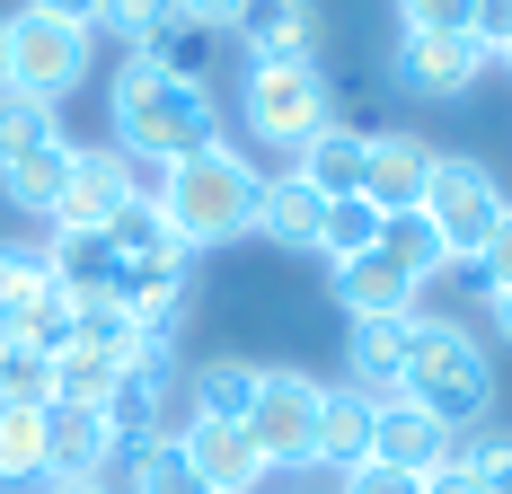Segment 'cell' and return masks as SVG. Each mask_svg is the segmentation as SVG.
Here are the masks:
<instances>
[{
	"label": "cell",
	"mask_w": 512,
	"mask_h": 494,
	"mask_svg": "<svg viewBox=\"0 0 512 494\" xmlns=\"http://www.w3.org/2000/svg\"><path fill=\"white\" fill-rule=\"evenodd\" d=\"M477 283L512 292V203H504V221H495V239H486V256H477Z\"/></svg>",
	"instance_id": "obj_36"
},
{
	"label": "cell",
	"mask_w": 512,
	"mask_h": 494,
	"mask_svg": "<svg viewBox=\"0 0 512 494\" xmlns=\"http://www.w3.org/2000/svg\"><path fill=\"white\" fill-rule=\"evenodd\" d=\"M239 124H248L265 150L301 159V150L336 124V89H327L318 62H248V80H239Z\"/></svg>",
	"instance_id": "obj_5"
},
{
	"label": "cell",
	"mask_w": 512,
	"mask_h": 494,
	"mask_svg": "<svg viewBox=\"0 0 512 494\" xmlns=\"http://www.w3.org/2000/svg\"><path fill=\"white\" fill-rule=\"evenodd\" d=\"M186 27H204V36H239V18H248V0H168Z\"/></svg>",
	"instance_id": "obj_35"
},
{
	"label": "cell",
	"mask_w": 512,
	"mask_h": 494,
	"mask_svg": "<svg viewBox=\"0 0 512 494\" xmlns=\"http://www.w3.org/2000/svg\"><path fill=\"white\" fill-rule=\"evenodd\" d=\"M504 186H495V168L486 159H460V150H442L433 159V177H424V221L442 230V247H451V265H477L486 256V239H495V221H504Z\"/></svg>",
	"instance_id": "obj_6"
},
{
	"label": "cell",
	"mask_w": 512,
	"mask_h": 494,
	"mask_svg": "<svg viewBox=\"0 0 512 494\" xmlns=\"http://www.w3.org/2000/svg\"><path fill=\"white\" fill-rule=\"evenodd\" d=\"M256 362H239V353H212V362H195L186 371V415H204V424H248L256 406Z\"/></svg>",
	"instance_id": "obj_19"
},
{
	"label": "cell",
	"mask_w": 512,
	"mask_h": 494,
	"mask_svg": "<svg viewBox=\"0 0 512 494\" xmlns=\"http://www.w3.org/2000/svg\"><path fill=\"white\" fill-rule=\"evenodd\" d=\"M124 459L106 406H53L45 415V477H106Z\"/></svg>",
	"instance_id": "obj_14"
},
{
	"label": "cell",
	"mask_w": 512,
	"mask_h": 494,
	"mask_svg": "<svg viewBox=\"0 0 512 494\" xmlns=\"http://www.w3.org/2000/svg\"><path fill=\"white\" fill-rule=\"evenodd\" d=\"M45 142H62V106L0 89V168H9V159H27V150H45Z\"/></svg>",
	"instance_id": "obj_28"
},
{
	"label": "cell",
	"mask_w": 512,
	"mask_h": 494,
	"mask_svg": "<svg viewBox=\"0 0 512 494\" xmlns=\"http://www.w3.org/2000/svg\"><path fill=\"white\" fill-rule=\"evenodd\" d=\"M239 45H248V62H318V9L309 0H248Z\"/></svg>",
	"instance_id": "obj_17"
},
{
	"label": "cell",
	"mask_w": 512,
	"mask_h": 494,
	"mask_svg": "<svg viewBox=\"0 0 512 494\" xmlns=\"http://www.w3.org/2000/svg\"><path fill=\"white\" fill-rule=\"evenodd\" d=\"M36 9H53V18H80V27L98 18V0H36Z\"/></svg>",
	"instance_id": "obj_41"
},
{
	"label": "cell",
	"mask_w": 512,
	"mask_h": 494,
	"mask_svg": "<svg viewBox=\"0 0 512 494\" xmlns=\"http://www.w3.org/2000/svg\"><path fill=\"white\" fill-rule=\"evenodd\" d=\"M415 318H424V309H415ZM415 318H345V380H354L362 397H389L407 380Z\"/></svg>",
	"instance_id": "obj_13"
},
{
	"label": "cell",
	"mask_w": 512,
	"mask_h": 494,
	"mask_svg": "<svg viewBox=\"0 0 512 494\" xmlns=\"http://www.w3.org/2000/svg\"><path fill=\"white\" fill-rule=\"evenodd\" d=\"M62 292V274H53V247H27V239H0V327H27L36 318V300Z\"/></svg>",
	"instance_id": "obj_21"
},
{
	"label": "cell",
	"mask_w": 512,
	"mask_h": 494,
	"mask_svg": "<svg viewBox=\"0 0 512 494\" xmlns=\"http://www.w3.org/2000/svg\"><path fill=\"white\" fill-rule=\"evenodd\" d=\"M142 203V186H133V159L115 142H80L71 150V177H62V203H53V239H98V230H115L124 212Z\"/></svg>",
	"instance_id": "obj_8"
},
{
	"label": "cell",
	"mask_w": 512,
	"mask_h": 494,
	"mask_svg": "<svg viewBox=\"0 0 512 494\" xmlns=\"http://www.w3.org/2000/svg\"><path fill=\"white\" fill-rule=\"evenodd\" d=\"M398 389L424 415H442L451 433H477V424H495V353L477 345V327H460V318H415V353H407Z\"/></svg>",
	"instance_id": "obj_3"
},
{
	"label": "cell",
	"mask_w": 512,
	"mask_h": 494,
	"mask_svg": "<svg viewBox=\"0 0 512 494\" xmlns=\"http://www.w3.org/2000/svg\"><path fill=\"white\" fill-rule=\"evenodd\" d=\"M256 177L248 168V150H230V142H212L195 150V159H168L159 168V221H168V239L186 247V256H204V247H230V239H248V221H256Z\"/></svg>",
	"instance_id": "obj_2"
},
{
	"label": "cell",
	"mask_w": 512,
	"mask_h": 494,
	"mask_svg": "<svg viewBox=\"0 0 512 494\" xmlns=\"http://www.w3.org/2000/svg\"><path fill=\"white\" fill-rule=\"evenodd\" d=\"M477 0H398V27L407 36H442V27H468Z\"/></svg>",
	"instance_id": "obj_34"
},
{
	"label": "cell",
	"mask_w": 512,
	"mask_h": 494,
	"mask_svg": "<svg viewBox=\"0 0 512 494\" xmlns=\"http://www.w3.org/2000/svg\"><path fill=\"white\" fill-rule=\"evenodd\" d=\"M398 89L407 98H424V106H460V98H477V80L495 71V53L477 45L468 27H442V36H398Z\"/></svg>",
	"instance_id": "obj_9"
},
{
	"label": "cell",
	"mask_w": 512,
	"mask_h": 494,
	"mask_svg": "<svg viewBox=\"0 0 512 494\" xmlns=\"http://www.w3.org/2000/svg\"><path fill=\"white\" fill-rule=\"evenodd\" d=\"M380 221H389V212H380L371 195H336L327 203V230H318V256H327V265L371 256V247H380Z\"/></svg>",
	"instance_id": "obj_26"
},
{
	"label": "cell",
	"mask_w": 512,
	"mask_h": 494,
	"mask_svg": "<svg viewBox=\"0 0 512 494\" xmlns=\"http://www.w3.org/2000/svg\"><path fill=\"white\" fill-rule=\"evenodd\" d=\"M327 274H336V309L345 318H415V300H424V283H407L380 247L354 256V265H327Z\"/></svg>",
	"instance_id": "obj_16"
},
{
	"label": "cell",
	"mask_w": 512,
	"mask_h": 494,
	"mask_svg": "<svg viewBox=\"0 0 512 494\" xmlns=\"http://www.w3.org/2000/svg\"><path fill=\"white\" fill-rule=\"evenodd\" d=\"M362 150H371V133H354V124H327V133H318L292 168H301L309 186L336 203V195H362Z\"/></svg>",
	"instance_id": "obj_22"
},
{
	"label": "cell",
	"mask_w": 512,
	"mask_h": 494,
	"mask_svg": "<svg viewBox=\"0 0 512 494\" xmlns=\"http://www.w3.org/2000/svg\"><path fill=\"white\" fill-rule=\"evenodd\" d=\"M53 406V353H36L18 327H0V406Z\"/></svg>",
	"instance_id": "obj_29"
},
{
	"label": "cell",
	"mask_w": 512,
	"mask_h": 494,
	"mask_svg": "<svg viewBox=\"0 0 512 494\" xmlns=\"http://www.w3.org/2000/svg\"><path fill=\"white\" fill-rule=\"evenodd\" d=\"M451 424L442 415H424L407 389L371 397V459H389V468H415V477H433V468H451Z\"/></svg>",
	"instance_id": "obj_10"
},
{
	"label": "cell",
	"mask_w": 512,
	"mask_h": 494,
	"mask_svg": "<svg viewBox=\"0 0 512 494\" xmlns=\"http://www.w3.org/2000/svg\"><path fill=\"white\" fill-rule=\"evenodd\" d=\"M336 494H424V477L415 468H389V459H362V468L336 477Z\"/></svg>",
	"instance_id": "obj_33"
},
{
	"label": "cell",
	"mask_w": 512,
	"mask_h": 494,
	"mask_svg": "<svg viewBox=\"0 0 512 494\" xmlns=\"http://www.w3.org/2000/svg\"><path fill=\"white\" fill-rule=\"evenodd\" d=\"M89 62H98V36H89L80 18H53V9H36V0L0 18V89H18V98L62 106L80 80H89Z\"/></svg>",
	"instance_id": "obj_4"
},
{
	"label": "cell",
	"mask_w": 512,
	"mask_h": 494,
	"mask_svg": "<svg viewBox=\"0 0 512 494\" xmlns=\"http://www.w3.org/2000/svg\"><path fill=\"white\" fill-rule=\"evenodd\" d=\"M177 442H186V459H195V477H204L212 494H256L265 477H274L265 450L248 442V424H204V415H186Z\"/></svg>",
	"instance_id": "obj_11"
},
{
	"label": "cell",
	"mask_w": 512,
	"mask_h": 494,
	"mask_svg": "<svg viewBox=\"0 0 512 494\" xmlns=\"http://www.w3.org/2000/svg\"><path fill=\"white\" fill-rule=\"evenodd\" d=\"M106 115H115V150H124V159H151V168L230 142L212 80H177V71H159L151 53H124V71H115V89H106Z\"/></svg>",
	"instance_id": "obj_1"
},
{
	"label": "cell",
	"mask_w": 512,
	"mask_h": 494,
	"mask_svg": "<svg viewBox=\"0 0 512 494\" xmlns=\"http://www.w3.org/2000/svg\"><path fill=\"white\" fill-rule=\"evenodd\" d=\"M256 239H274V247H309L318 256V230H327V195L309 186L301 168H274L265 186H256V221H248Z\"/></svg>",
	"instance_id": "obj_15"
},
{
	"label": "cell",
	"mask_w": 512,
	"mask_h": 494,
	"mask_svg": "<svg viewBox=\"0 0 512 494\" xmlns=\"http://www.w3.org/2000/svg\"><path fill=\"white\" fill-rule=\"evenodd\" d=\"M115 380H124V362L98 353V345H62L53 353V406H106Z\"/></svg>",
	"instance_id": "obj_25"
},
{
	"label": "cell",
	"mask_w": 512,
	"mask_h": 494,
	"mask_svg": "<svg viewBox=\"0 0 512 494\" xmlns=\"http://www.w3.org/2000/svg\"><path fill=\"white\" fill-rule=\"evenodd\" d=\"M495 62H504V71H512V45H504V53H495Z\"/></svg>",
	"instance_id": "obj_42"
},
{
	"label": "cell",
	"mask_w": 512,
	"mask_h": 494,
	"mask_svg": "<svg viewBox=\"0 0 512 494\" xmlns=\"http://www.w3.org/2000/svg\"><path fill=\"white\" fill-rule=\"evenodd\" d=\"M380 256H389L407 283H433V274H451V247H442V230H433L424 212H389V221H380Z\"/></svg>",
	"instance_id": "obj_23"
},
{
	"label": "cell",
	"mask_w": 512,
	"mask_h": 494,
	"mask_svg": "<svg viewBox=\"0 0 512 494\" xmlns=\"http://www.w3.org/2000/svg\"><path fill=\"white\" fill-rule=\"evenodd\" d=\"M318 397H327V380H309V371H265L256 380L248 442L265 450L274 477H309L318 468Z\"/></svg>",
	"instance_id": "obj_7"
},
{
	"label": "cell",
	"mask_w": 512,
	"mask_h": 494,
	"mask_svg": "<svg viewBox=\"0 0 512 494\" xmlns=\"http://www.w3.org/2000/svg\"><path fill=\"white\" fill-rule=\"evenodd\" d=\"M45 415L53 406H0V486H45Z\"/></svg>",
	"instance_id": "obj_24"
},
{
	"label": "cell",
	"mask_w": 512,
	"mask_h": 494,
	"mask_svg": "<svg viewBox=\"0 0 512 494\" xmlns=\"http://www.w3.org/2000/svg\"><path fill=\"white\" fill-rule=\"evenodd\" d=\"M301 494H309V486H301Z\"/></svg>",
	"instance_id": "obj_43"
},
{
	"label": "cell",
	"mask_w": 512,
	"mask_h": 494,
	"mask_svg": "<svg viewBox=\"0 0 512 494\" xmlns=\"http://www.w3.org/2000/svg\"><path fill=\"white\" fill-rule=\"evenodd\" d=\"M451 468L477 477L486 494H512V424H477V433H460V442H451Z\"/></svg>",
	"instance_id": "obj_30"
},
{
	"label": "cell",
	"mask_w": 512,
	"mask_h": 494,
	"mask_svg": "<svg viewBox=\"0 0 512 494\" xmlns=\"http://www.w3.org/2000/svg\"><path fill=\"white\" fill-rule=\"evenodd\" d=\"M486 318H495V336L512 345V292H486Z\"/></svg>",
	"instance_id": "obj_40"
},
{
	"label": "cell",
	"mask_w": 512,
	"mask_h": 494,
	"mask_svg": "<svg viewBox=\"0 0 512 494\" xmlns=\"http://www.w3.org/2000/svg\"><path fill=\"white\" fill-rule=\"evenodd\" d=\"M36 494H115V486H106V477H45Z\"/></svg>",
	"instance_id": "obj_39"
},
{
	"label": "cell",
	"mask_w": 512,
	"mask_h": 494,
	"mask_svg": "<svg viewBox=\"0 0 512 494\" xmlns=\"http://www.w3.org/2000/svg\"><path fill=\"white\" fill-rule=\"evenodd\" d=\"M71 133L45 150H27V159H9L0 168V195H9V212H27V221H53V203H62V177H71Z\"/></svg>",
	"instance_id": "obj_20"
},
{
	"label": "cell",
	"mask_w": 512,
	"mask_h": 494,
	"mask_svg": "<svg viewBox=\"0 0 512 494\" xmlns=\"http://www.w3.org/2000/svg\"><path fill=\"white\" fill-rule=\"evenodd\" d=\"M168 18H177L168 0H98V18H89V36H115L124 53H151Z\"/></svg>",
	"instance_id": "obj_31"
},
{
	"label": "cell",
	"mask_w": 512,
	"mask_h": 494,
	"mask_svg": "<svg viewBox=\"0 0 512 494\" xmlns=\"http://www.w3.org/2000/svg\"><path fill=\"white\" fill-rule=\"evenodd\" d=\"M468 36H477L486 53H504V45H512V0H477V18H468Z\"/></svg>",
	"instance_id": "obj_37"
},
{
	"label": "cell",
	"mask_w": 512,
	"mask_h": 494,
	"mask_svg": "<svg viewBox=\"0 0 512 494\" xmlns=\"http://www.w3.org/2000/svg\"><path fill=\"white\" fill-rule=\"evenodd\" d=\"M424 494H486V486H477V477H460V468H433V477H424Z\"/></svg>",
	"instance_id": "obj_38"
},
{
	"label": "cell",
	"mask_w": 512,
	"mask_h": 494,
	"mask_svg": "<svg viewBox=\"0 0 512 494\" xmlns=\"http://www.w3.org/2000/svg\"><path fill=\"white\" fill-rule=\"evenodd\" d=\"M362 459H371V397L354 380H327V397H318V468L345 477Z\"/></svg>",
	"instance_id": "obj_18"
},
{
	"label": "cell",
	"mask_w": 512,
	"mask_h": 494,
	"mask_svg": "<svg viewBox=\"0 0 512 494\" xmlns=\"http://www.w3.org/2000/svg\"><path fill=\"white\" fill-rule=\"evenodd\" d=\"M433 159H442V150L424 142V133H371V150H362V195L380 203V212H415Z\"/></svg>",
	"instance_id": "obj_12"
},
{
	"label": "cell",
	"mask_w": 512,
	"mask_h": 494,
	"mask_svg": "<svg viewBox=\"0 0 512 494\" xmlns=\"http://www.w3.org/2000/svg\"><path fill=\"white\" fill-rule=\"evenodd\" d=\"M124 468H133V486H124V494H212L204 477H195V459H186V442H177V433L142 442Z\"/></svg>",
	"instance_id": "obj_27"
},
{
	"label": "cell",
	"mask_w": 512,
	"mask_h": 494,
	"mask_svg": "<svg viewBox=\"0 0 512 494\" xmlns=\"http://www.w3.org/2000/svg\"><path fill=\"white\" fill-rule=\"evenodd\" d=\"M212 45H221V36L186 27V18H168L159 45H151V62H159V71H177V80H204V71H212Z\"/></svg>",
	"instance_id": "obj_32"
}]
</instances>
